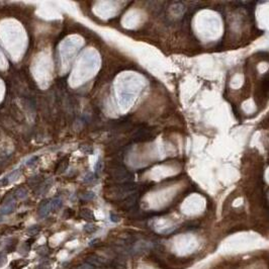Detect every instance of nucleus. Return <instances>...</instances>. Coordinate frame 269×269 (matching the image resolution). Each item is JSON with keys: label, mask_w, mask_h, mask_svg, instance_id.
I'll return each instance as SVG.
<instances>
[{"label": "nucleus", "mask_w": 269, "mask_h": 269, "mask_svg": "<svg viewBox=\"0 0 269 269\" xmlns=\"http://www.w3.org/2000/svg\"><path fill=\"white\" fill-rule=\"evenodd\" d=\"M107 173L113 180H115L118 183H127V182H133L134 175L129 169L121 162H115L112 164H109L107 168Z\"/></svg>", "instance_id": "f257e3e1"}, {"label": "nucleus", "mask_w": 269, "mask_h": 269, "mask_svg": "<svg viewBox=\"0 0 269 269\" xmlns=\"http://www.w3.org/2000/svg\"><path fill=\"white\" fill-rule=\"evenodd\" d=\"M155 136L147 127H140L133 134V143H141V142H149L154 140Z\"/></svg>", "instance_id": "f03ea898"}, {"label": "nucleus", "mask_w": 269, "mask_h": 269, "mask_svg": "<svg viewBox=\"0 0 269 269\" xmlns=\"http://www.w3.org/2000/svg\"><path fill=\"white\" fill-rule=\"evenodd\" d=\"M15 204L14 202H8L5 206H3L0 209V213L2 215H8V213H11L13 210H14Z\"/></svg>", "instance_id": "7ed1b4c3"}, {"label": "nucleus", "mask_w": 269, "mask_h": 269, "mask_svg": "<svg viewBox=\"0 0 269 269\" xmlns=\"http://www.w3.org/2000/svg\"><path fill=\"white\" fill-rule=\"evenodd\" d=\"M51 206H50V201H46L44 202L43 204H41V209H40V216L41 218L46 217L48 213L51 212Z\"/></svg>", "instance_id": "20e7f679"}, {"label": "nucleus", "mask_w": 269, "mask_h": 269, "mask_svg": "<svg viewBox=\"0 0 269 269\" xmlns=\"http://www.w3.org/2000/svg\"><path fill=\"white\" fill-rule=\"evenodd\" d=\"M81 217H82L83 219H85L86 221H89V222L95 220V218H94L93 212H91L90 209H82V212H81Z\"/></svg>", "instance_id": "39448f33"}, {"label": "nucleus", "mask_w": 269, "mask_h": 269, "mask_svg": "<svg viewBox=\"0 0 269 269\" xmlns=\"http://www.w3.org/2000/svg\"><path fill=\"white\" fill-rule=\"evenodd\" d=\"M50 206H51L52 210L58 209L59 207L62 206V200H61L60 198H55V199H53V200L50 201Z\"/></svg>", "instance_id": "423d86ee"}, {"label": "nucleus", "mask_w": 269, "mask_h": 269, "mask_svg": "<svg viewBox=\"0 0 269 269\" xmlns=\"http://www.w3.org/2000/svg\"><path fill=\"white\" fill-rule=\"evenodd\" d=\"M83 230H84L86 233H88V234H92V233H95L97 231V227L94 226L92 224H88V225H86V226H84Z\"/></svg>", "instance_id": "0eeeda50"}, {"label": "nucleus", "mask_w": 269, "mask_h": 269, "mask_svg": "<svg viewBox=\"0 0 269 269\" xmlns=\"http://www.w3.org/2000/svg\"><path fill=\"white\" fill-rule=\"evenodd\" d=\"M81 197L84 199V200H91V199H93L95 197V194H94L93 192H86L81 196Z\"/></svg>", "instance_id": "6e6552de"}, {"label": "nucleus", "mask_w": 269, "mask_h": 269, "mask_svg": "<svg viewBox=\"0 0 269 269\" xmlns=\"http://www.w3.org/2000/svg\"><path fill=\"white\" fill-rule=\"evenodd\" d=\"M6 255H5L3 252H0V267H2L5 263H6Z\"/></svg>", "instance_id": "1a4fd4ad"}, {"label": "nucleus", "mask_w": 269, "mask_h": 269, "mask_svg": "<svg viewBox=\"0 0 269 269\" xmlns=\"http://www.w3.org/2000/svg\"><path fill=\"white\" fill-rule=\"evenodd\" d=\"M75 269H95V267H93L92 265H90L89 263H84V264H82V265H80V266H78V267H76Z\"/></svg>", "instance_id": "9d476101"}, {"label": "nucleus", "mask_w": 269, "mask_h": 269, "mask_svg": "<svg viewBox=\"0 0 269 269\" xmlns=\"http://www.w3.org/2000/svg\"><path fill=\"white\" fill-rule=\"evenodd\" d=\"M81 150H82L83 152L85 151V153H86V154H92V152H93V149H92V148H90V147H87V146L81 147Z\"/></svg>", "instance_id": "9b49d317"}, {"label": "nucleus", "mask_w": 269, "mask_h": 269, "mask_svg": "<svg viewBox=\"0 0 269 269\" xmlns=\"http://www.w3.org/2000/svg\"><path fill=\"white\" fill-rule=\"evenodd\" d=\"M110 220H112L113 223H118L120 222V217L115 213H110Z\"/></svg>", "instance_id": "f8f14e48"}, {"label": "nucleus", "mask_w": 269, "mask_h": 269, "mask_svg": "<svg viewBox=\"0 0 269 269\" xmlns=\"http://www.w3.org/2000/svg\"><path fill=\"white\" fill-rule=\"evenodd\" d=\"M99 242H100V240L97 239V238H96V239H93L92 241L89 242V247H95L97 245V243H99Z\"/></svg>", "instance_id": "ddd939ff"}]
</instances>
